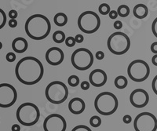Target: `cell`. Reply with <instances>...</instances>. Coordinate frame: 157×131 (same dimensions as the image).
I'll use <instances>...</instances> for the list:
<instances>
[{
    "label": "cell",
    "instance_id": "obj_1",
    "mask_svg": "<svg viewBox=\"0 0 157 131\" xmlns=\"http://www.w3.org/2000/svg\"><path fill=\"white\" fill-rule=\"evenodd\" d=\"M15 75L19 82L25 85H35L44 75L42 62L34 57H25L20 60L15 67Z\"/></svg>",
    "mask_w": 157,
    "mask_h": 131
},
{
    "label": "cell",
    "instance_id": "obj_2",
    "mask_svg": "<svg viewBox=\"0 0 157 131\" xmlns=\"http://www.w3.org/2000/svg\"><path fill=\"white\" fill-rule=\"evenodd\" d=\"M25 32L33 40H43L50 35L51 24L43 14H34L29 17L25 22Z\"/></svg>",
    "mask_w": 157,
    "mask_h": 131
},
{
    "label": "cell",
    "instance_id": "obj_3",
    "mask_svg": "<svg viewBox=\"0 0 157 131\" xmlns=\"http://www.w3.org/2000/svg\"><path fill=\"white\" fill-rule=\"evenodd\" d=\"M119 101L115 94L111 92H102L94 100V108L98 113L102 115H111L116 111Z\"/></svg>",
    "mask_w": 157,
    "mask_h": 131
},
{
    "label": "cell",
    "instance_id": "obj_4",
    "mask_svg": "<svg viewBox=\"0 0 157 131\" xmlns=\"http://www.w3.org/2000/svg\"><path fill=\"white\" fill-rule=\"evenodd\" d=\"M18 122L25 126H32L38 122L40 118V111L35 104L25 102L18 107L16 112Z\"/></svg>",
    "mask_w": 157,
    "mask_h": 131
},
{
    "label": "cell",
    "instance_id": "obj_5",
    "mask_svg": "<svg viewBox=\"0 0 157 131\" xmlns=\"http://www.w3.org/2000/svg\"><path fill=\"white\" fill-rule=\"evenodd\" d=\"M45 95L49 102L54 104H62L68 97V89L61 81H54L47 85Z\"/></svg>",
    "mask_w": 157,
    "mask_h": 131
},
{
    "label": "cell",
    "instance_id": "obj_6",
    "mask_svg": "<svg viewBox=\"0 0 157 131\" xmlns=\"http://www.w3.org/2000/svg\"><path fill=\"white\" fill-rule=\"evenodd\" d=\"M107 47L109 51L115 55H123L130 48V39L123 32H114L108 39Z\"/></svg>",
    "mask_w": 157,
    "mask_h": 131
},
{
    "label": "cell",
    "instance_id": "obj_7",
    "mask_svg": "<svg viewBox=\"0 0 157 131\" xmlns=\"http://www.w3.org/2000/svg\"><path fill=\"white\" fill-rule=\"evenodd\" d=\"M78 27L79 30L86 34L96 32L101 26V19L94 11H85L78 18Z\"/></svg>",
    "mask_w": 157,
    "mask_h": 131
},
{
    "label": "cell",
    "instance_id": "obj_8",
    "mask_svg": "<svg viewBox=\"0 0 157 131\" xmlns=\"http://www.w3.org/2000/svg\"><path fill=\"white\" fill-rule=\"evenodd\" d=\"M129 78L136 83H141L146 80L150 75V67L143 60H134L131 61L127 68Z\"/></svg>",
    "mask_w": 157,
    "mask_h": 131
},
{
    "label": "cell",
    "instance_id": "obj_9",
    "mask_svg": "<svg viewBox=\"0 0 157 131\" xmlns=\"http://www.w3.org/2000/svg\"><path fill=\"white\" fill-rule=\"evenodd\" d=\"M71 65L78 71H86L94 64V55L86 48H78L75 50L71 57Z\"/></svg>",
    "mask_w": 157,
    "mask_h": 131
},
{
    "label": "cell",
    "instance_id": "obj_10",
    "mask_svg": "<svg viewBox=\"0 0 157 131\" xmlns=\"http://www.w3.org/2000/svg\"><path fill=\"white\" fill-rule=\"evenodd\" d=\"M134 128L135 131H156V117L150 112H141L134 118Z\"/></svg>",
    "mask_w": 157,
    "mask_h": 131
},
{
    "label": "cell",
    "instance_id": "obj_11",
    "mask_svg": "<svg viewBox=\"0 0 157 131\" xmlns=\"http://www.w3.org/2000/svg\"><path fill=\"white\" fill-rule=\"evenodd\" d=\"M17 92L14 86L9 83H0V108H8L15 104Z\"/></svg>",
    "mask_w": 157,
    "mask_h": 131
},
{
    "label": "cell",
    "instance_id": "obj_12",
    "mask_svg": "<svg viewBox=\"0 0 157 131\" xmlns=\"http://www.w3.org/2000/svg\"><path fill=\"white\" fill-rule=\"evenodd\" d=\"M66 129V120L59 114L49 115L43 122L44 131H65Z\"/></svg>",
    "mask_w": 157,
    "mask_h": 131
},
{
    "label": "cell",
    "instance_id": "obj_13",
    "mask_svg": "<svg viewBox=\"0 0 157 131\" xmlns=\"http://www.w3.org/2000/svg\"><path fill=\"white\" fill-rule=\"evenodd\" d=\"M148 101H149V95L146 90L143 89H136L130 93V102L134 108H145L148 104Z\"/></svg>",
    "mask_w": 157,
    "mask_h": 131
},
{
    "label": "cell",
    "instance_id": "obj_14",
    "mask_svg": "<svg viewBox=\"0 0 157 131\" xmlns=\"http://www.w3.org/2000/svg\"><path fill=\"white\" fill-rule=\"evenodd\" d=\"M45 58L49 65L57 66L61 65L64 59V54L62 50L58 47H51L46 52Z\"/></svg>",
    "mask_w": 157,
    "mask_h": 131
},
{
    "label": "cell",
    "instance_id": "obj_15",
    "mask_svg": "<svg viewBox=\"0 0 157 131\" xmlns=\"http://www.w3.org/2000/svg\"><path fill=\"white\" fill-rule=\"evenodd\" d=\"M107 74L102 69H94L89 76L90 83L94 87H101L107 83Z\"/></svg>",
    "mask_w": 157,
    "mask_h": 131
},
{
    "label": "cell",
    "instance_id": "obj_16",
    "mask_svg": "<svg viewBox=\"0 0 157 131\" xmlns=\"http://www.w3.org/2000/svg\"><path fill=\"white\" fill-rule=\"evenodd\" d=\"M86 104L80 97H74L68 103V109L73 115H80L85 111Z\"/></svg>",
    "mask_w": 157,
    "mask_h": 131
},
{
    "label": "cell",
    "instance_id": "obj_17",
    "mask_svg": "<svg viewBox=\"0 0 157 131\" xmlns=\"http://www.w3.org/2000/svg\"><path fill=\"white\" fill-rule=\"evenodd\" d=\"M29 43L25 39L22 37H17L12 42V49L17 54H23L28 50Z\"/></svg>",
    "mask_w": 157,
    "mask_h": 131
},
{
    "label": "cell",
    "instance_id": "obj_18",
    "mask_svg": "<svg viewBox=\"0 0 157 131\" xmlns=\"http://www.w3.org/2000/svg\"><path fill=\"white\" fill-rule=\"evenodd\" d=\"M133 13L137 19H144L148 14V9L145 4H137L134 7Z\"/></svg>",
    "mask_w": 157,
    "mask_h": 131
},
{
    "label": "cell",
    "instance_id": "obj_19",
    "mask_svg": "<svg viewBox=\"0 0 157 131\" xmlns=\"http://www.w3.org/2000/svg\"><path fill=\"white\" fill-rule=\"evenodd\" d=\"M54 22L58 27H64L68 23V17L64 13H58L54 16Z\"/></svg>",
    "mask_w": 157,
    "mask_h": 131
},
{
    "label": "cell",
    "instance_id": "obj_20",
    "mask_svg": "<svg viewBox=\"0 0 157 131\" xmlns=\"http://www.w3.org/2000/svg\"><path fill=\"white\" fill-rule=\"evenodd\" d=\"M128 84V80L127 78L123 76H119L115 79L114 85L116 88L119 90H123L125 89Z\"/></svg>",
    "mask_w": 157,
    "mask_h": 131
},
{
    "label": "cell",
    "instance_id": "obj_21",
    "mask_svg": "<svg viewBox=\"0 0 157 131\" xmlns=\"http://www.w3.org/2000/svg\"><path fill=\"white\" fill-rule=\"evenodd\" d=\"M65 39H66V36L62 31H56L53 35V40L57 44L64 43L65 42Z\"/></svg>",
    "mask_w": 157,
    "mask_h": 131
},
{
    "label": "cell",
    "instance_id": "obj_22",
    "mask_svg": "<svg viewBox=\"0 0 157 131\" xmlns=\"http://www.w3.org/2000/svg\"><path fill=\"white\" fill-rule=\"evenodd\" d=\"M116 11H117L118 15L121 17H127L130 14V8L127 5L120 6Z\"/></svg>",
    "mask_w": 157,
    "mask_h": 131
},
{
    "label": "cell",
    "instance_id": "obj_23",
    "mask_svg": "<svg viewBox=\"0 0 157 131\" xmlns=\"http://www.w3.org/2000/svg\"><path fill=\"white\" fill-rule=\"evenodd\" d=\"M90 124L92 127H99L101 125V118L98 115H93L90 118Z\"/></svg>",
    "mask_w": 157,
    "mask_h": 131
},
{
    "label": "cell",
    "instance_id": "obj_24",
    "mask_svg": "<svg viewBox=\"0 0 157 131\" xmlns=\"http://www.w3.org/2000/svg\"><path fill=\"white\" fill-rule=\"evenodd\" d=\"M98 11H99V13L101 15L109 14V13L111 12L110 6L107 3L101 4V5L99 6V8H98Z\"/></svg>",
    "mask_w": 157,
    "mask_h": 131
},
{
    "label": "cell",
    "instance_id": "obj_25",
    "mask_svg": "<svg viewBox=\"0 0 157 131\" xmlns=\"http://www.w3.org/2000/svg\"><path fill=\"white\" fill-rule=\"evenodd\" d=\"M68 83L71 87H75L79 84V78L77 76L72 75V76H69V78L68 79Z\"/></svg>",
    "mask_w": 157,
    "mask_h": 131
},
{
    "label": "cell",
    "instance_id": "obj_26",
    "mask_svg": "<svg viewBox=\"0 0 157 131\" xmlns=\"http://www.w3.org/2000/svg\"><path fill=\"white\" fill-rule=\"evenodd\" d=\"M6 15L2 9H0V29H2L6 25Z\"/></svg>",
    "mask_w": 157,
    "mask_h": 131
},
{
    "label": "cell",
    "instance_id": "obj_27",
    "mask_svg": "<svg viewBox=\"0 0 157 131\" xmlns=\"http://www.w3.org/2000/svg\"><path fill=\"white\" fill-rule=\"evenodd\" d=\"M75 39L74 37L72 36H69V37H67L66 39H65V45L68 47H73L75 45Z\"/></svg>",
    "mask_w": 157,
    "mask_h": 131
},
{
    "label": "cell",
    "instance_id": "obj_28",
    "mask_svg": "<svg viewBox=\"0 0 157 131\" xmlns=\"http://www.w3.org/2000/svg\"><path fill=\"white\" fill-rule=\"evenodd\" d=\"M71 131H92V130L90 129V128L85 126V125H78V126H75L73 129H71Z\"/></svg>",
    "mask_w": 157,
    "mask_h": 131
},
{
    "label": "cell",
    "instance_id": "obj_29",
    "mask_svg": "<svg viewBox=\"0 0 157 131\" xmlns=\"http://www.w3.org/2000/svg\"><path fill=\"white\" fill-rule=\"evenodd\" d=\"M6 61H7L8 62L12 63V62L15 61V60H16V54L13 52L8 53V54H6Z\"/></svg>",
    "mask_w": 157,
    "mask_h": 131
},
{
    "label": "cell",
    "instance_id": "obj_30",
    "mask_svg": "<svg viewBox=\"0 0 157 131\" xmlns=\"http://www.w3.org/2000/svg\"><path fill=\"white\" fill-rule=\"evenodd\" d=\"M152 32L154 36L157 38V17L153 21L152 24Z\"/></svg>",
    "mask_w": 157,
    "mask_h": 131
},
{
    "label": "cell",
    "instance_id": "obj_31",
    "mask_svg": "<svg viewBox=\"0 0 157 131\" xmlns=\"http://www.w3.org/2000/svg\"><path fill=\"white\" fill-rule=\"evenodd\" d=\"M152 88L155 95H157V75L154 77L152 82Z\"/></svg>",
    "mask_w": 157,
    "mask_h": 131
},
{
    "label": "cell",
    "instance_id": "obj_32",
    "mask_svg": "<svg viewBox=\"0 0 157 131\" xmlns=\"http://www.w3.org/2000/svg\"><path fill=\"white\" fill-rule=\"evenodd\" d=\"M18 13L15 9H11L9 12V17L11 20H16V18L17 17Z\"/></svg>",
    "mask_w": 157,
    "mask_h": 131
},
{
    "label": "cell",
    "instance_id": "obj_33",
    "mask_svg": "<svg viewBox=\"0 0 157 131\" xmlns=\"http://www.w3.org/2000/svg\"><path fill=\"white\" fill-rule=\"evenodd\" d=\"M90 86V82H87V81H83L80 84L81 89L83 90H89Z\"/></svg>",
    "mask_w": 157,
    "mask_h": 131
},
{
    "label": "cell",
    "instance_id": "obj_34",
    "mask_svg": "<svg viewBox=\"0 0 157 131\" xmlns=\"http://www.w3.org/2000/svg\"><path fill=\"white\" fill-rule=\"evenodd\" d=\"M132 121V117L130 115H125L123 117V122L126 124H129Z\"/></svg>",
    "mask_w": 157,
    "mask_h": 131
},
{
    "label": "cell",
    "instance_id": "obj_35",
    "mask_svg": "<svg viewBox=\"0 0 157 131\" xmlns=\"http://www.w3.org/2000/svg\"><path fill=\"white\" fill-rule=\"evenodd\" d=\"M109 17H110V19H112V20H116L119 15H118L117 11L116 10H111V12L109 13Z\"/></svg>",
    "mask_w": 157,
    "mask_h": 131
},
{
    "label": "cell",
    "instance_id": "obj_36",
    "mask_svg": "<svg viewBox=\"0 0 157 131\" xmlns=\"http://www.w3.org/2000/svg\"><path fill=\"white\" fill-rule=\"evenodd\" d=\"M75 42H76L77 43H82L84 40V37L82 35L78 34L75 36Z\"/></svg>",
    "mask_w": 157,
    "mask_h": 131
},
{
    "label": "cell",
    "instance_id": "obj_37",
    "mask_svg": "<svg viewBox=\"0 0 157 131\" xmlns=\"http://www.w3.org/2000/svg\"><path fill=\"white\" fill-rule=\"evenodd\" d=\"M150 50L154 54H157V42H154L152 43L150 47Z\"/></svg>",
    "mask_w": 157,
    "mask_h": 131
},
{
    "label": "cell",
    "instance_id": "obj_38",
    "mask_svg": "<svg viewBox=\"0 0 157 131\" xmlns=\"http://www.w3.org/2000/svg\"><path fill=\"white\" fill-rule=\"evenodd\" d=\"M113 26L116 29H120L123 27V23H122L121 21H116L113 24Z\"/></svg>",
    "mask_w": 157,
    "mask_h": 131
},
{
    "label": "cell",
    "instance_id": "obj_39",
    "mask_svg": "<svg viewBox=\"0 0 157 131\" xmlns=\"http://www.w3.org/2000/svg\"><path fill=\"white\" fill-rule=\"evenodd\" d=\"M96 58L98 60H102L104 59V58H105V54H104V52H102V51H98V52L96 53Z\"/></svg>",
    "mask_w": 157,
    "mask_h": 131
},
{
    "label": "cell",
    "instance_id": "obj_40",
    "mask_svg": "<svg viewBox=\"0 0 157 131\" xmlns=\"http://www.w3.org/2000/svg\"><path fill=\"white\" fill-rule=\"evenodd\" d=\"M9 26L10 28H16L17 26V21L16 20H10L9 21Z\"/></svg>",
    "mask_w": 157,
    "mask_h": 131
},
{
    "label": "cell",
    "instance_id": "obj_41",
    "mask_svg": "<svg viewBox=\"0 0 157 131\" xmlns=\"http://www.w3.org/2000/svg\"><path fill=\"white\" fill-rule=\"evenodd\" d=\"M12 131H21V126L18 124H13L11 127Z\"/></svg>",
    "mask_w": 157,
    "mask_h": 131
},
{
    "label": "cell",
    "instance_id": "obj_42",
    "mask_svg": "<svg viewBox=\"0 0 157 131\" xmlns=\"http://www.w3.org/2000/svg\"><path fill=\"white\" fill-rule=\"evenodd\" d=\"M152 63L155 66H157V54H155L152 58Z\"/></svg>",
    "mask_w": 157,
    "mask_h": 131
},
{
    "label": "cell",
    "instance_id": "obj_43",
    "mask_svg": "<svg viewBox=\"0 0 157 131\" xmlns=\"http://www.w3.org/2000/svg\"><path fill=\"white\" fill-rule=\"evenodd\" d=\"M2 48V43L0 42V50H1Z\"/></svg>",
    "mask_w": 157,
    "mask_h": 131
}]
</instances>
